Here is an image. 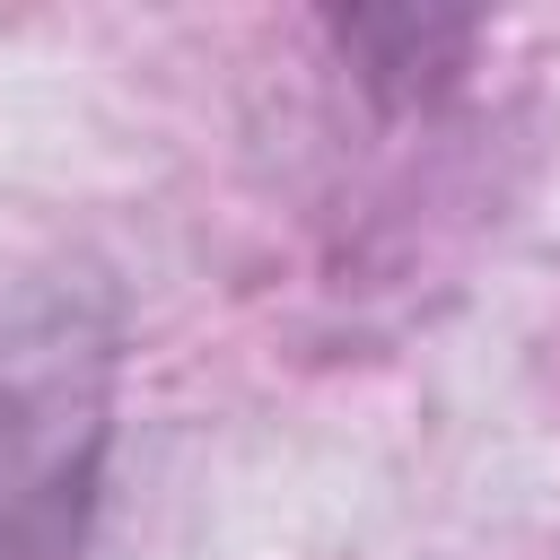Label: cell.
<instances>
[{"label":"cell","mask_w":560,"mask_h":560,"mask_svg":"<svg viewBox=\"0 0 560 560\" xmlns=\"http://www.w3.org/2000/svg\"><path fill=\"white\" fill-rule=\"evenodd\" d=\"M114 446V315L44 280L0 324V560H79Z\"/></svg>","instance_id":"cell-1"},{"label":"cell","mask_w":560,"mask_h":560,"mask_svg":"<svg viewBox=\"0 0 560 560\" xmlns=\"http://www.w3.org/2000/svg\"><path fill=\"white\" fill-rule=\"evenodd\" d=\"M332 26L368 61V79H411V70L420 79H446L455 52H464V35H472L464 18H411V9L402 18H332Z\"/></svg>","instance_id":"cell-2"}]
</instances>
